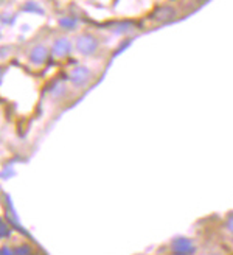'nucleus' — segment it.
Masks as SVG:
<instances>
[{
    "mask_svg": "<svg viewBox=\"0 0 233 255\" xmlns=\"http://www.w3.org/2000/svg\"><path fill=\"white\" fill-rule=\"evenodd\" d=\"M76 48L80 50L83 55H92L98 48V41L92 34H81L76 39Z\"/></svg>",
    "mask_w": 233,
    "mask_h": 255,
    "instance_id": "f257e3e1",
    "label": "nucleus"
},
{
    "mask_svg": "<svg viewBox=\"0 0 233 255\" xmlns=\"http://www.w3.org/2000/svg\"><path fill=\"white\" fill-rule=\"evenodd\" d=\"M53 55L56 58H64V56H67L70 53V50H72V44L69 39H66V37H59V39L55 41L53 44Z\"/></svg>",
    "mask_w": 233,
    "mask_h": 255,
    "instance_id": "f03ea898",
    "label": "nucleus"
},
{
    "mask_svg": "<svg viewBox=\"0 0 233 255\" xmlns=\"http://www.w3.org/2000/svg\"><path fill=\"white\" fill-rule=\"evenodd\" d=\"M89 78H90V73H89V70L84 69V67H76V69H73L72 73H70V81H72L75 86H84V84L89 81Z\"/></svg>",
    "mask_w": 233,
    "mask_h": 255,
    "instance_id": "7ed1b4c3",
    "label": "nucleus"
},
{
    "mask_svg": "<svg viewBox=\"0 0 233 255\" xmlns=\"http://www.w3.org/2000/svg\"><path fill=\"white\" fill-rule=\"evenodd\" d=\"M154 17L157 19L159 22H171L176 17V9L171 6H162L157 8L154 12Z\"/></svg>",
    "mask_w": 233,
    "mask_h": 255,
    "instance_id": "20e7f679",
    "label": "nucleus"
},
{
    "mask_svg": "<svg viewBox=\"0 0 233 255\" xmlns=\"http://www.w3.org/2000/svg\"><path fill=\"white\" fill-rule=\"evenodd\" d=\"M47 58H48V50L44 45H36L30 53V59L34 64H42L47 61Z\"/></svg>",
    "mask_w": 233,
    "mask_h": 255,
    "instance_id": "39448f33",
    "label": "nucleus"
},
{
    "mask_svg": "<svg viewBox=\"0 0 233 255\" xmlns=\"http://www.w3.org/2000/svg\"><path fill=\"white\" fill-rule=\"evenodd\" d=\"M59 25L66 30H72L76 27V20L73 17H62V19H59Z\"/></svg>",
    "mask_w": 233,
    "mask_h": 255,
    "instance_id": "423d86ee",
    "label": "nucleus"
},
{
    "mask_svg": "<svg viewBox=\"0 0 233 255\" xmlns=\"http://www.w3.org/2000/svg\"><path fill=\"white\" fill-rule=\"evenodd\" d=\"M11 231L8 229V226L5 224V221L0 220V237H9Z\"/></svg>",
    "mask_w": 233,
    "mask_h": 255,
    "instance_id": "0eeeda50",
    "label": "nucleus"
},
{
    "mask_svg": "<svg viewBox=\"0 0 233 255\" xmlns=\"http://www.w3.org/2000/svg\"><path fill=\"white\" fill-rule=\"evenodd\" d=\"M14 252H17V254H30L31 251H30V249H25V248H19V249H16Z\"/></svg>",
    "mask_w": 233,
    "mask_h": 255,
    "instance_id": "6e6552de",
    "label": "nucleus"
},
{
    "mask_svg": "<svg viewBox=\"0 0 233 255\" xmlns=\"http://www.w3.org/2000/svg\"><path fill=\"white\" fill-rule=\"evenodd\" d=\"M229 229H230V231L233 232V218H232V220L229 221Z\"/></svg>",
    "mask_w": 233,
    "mask_h": 255,
    "instance_id": "1a4fd4ad",
    "label": "nucleus"
},
{
    "mask_svg": "<svg viewBox=\"0 0 233 255\" xmlns=\"http://www.w3.org/2000/svg\"><path fill=\"white\" fill-rule=\"evenodd\" d=\"M194 2H199V3H202V2H205V0H194Z\"/></svg>",
    "mask_w": 233,
    "mask_h": 255,
    "instance_id": "9d476101",
    "label": "nucleus"
}]
</instances>
